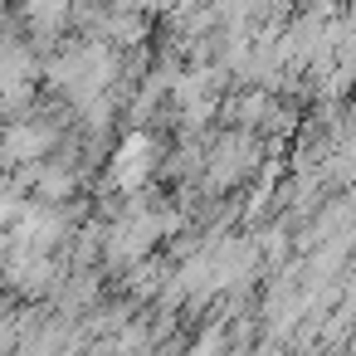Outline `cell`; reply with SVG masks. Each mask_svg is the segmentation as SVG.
I'll return each instance as SVG.
<instances>
[{
	"mask_svg": "<svg viewBox=\"0 0 356 356\" xmlns=\"http://www.w3.org/2000/svg\"><path fill=\"white\" fill-rule=\"evenodd\" d=\"M49 142H54V132H49V127H20V132H10L6 156H40Z\"/></svg>",
	"mask_w": 356,
	"mask_h": 356,
	"instance_id": "cell-2",
	"label": "cell"
},
{
	"mask_svg": "<svg viewBox=\"0 0 356 356\" xmlns=\"http://www.w3.org/2000/svg\"><path fill=\"white\" fill-rule=\"evenodd\" d=\"M147 166H152V142H147V137H127V147H122L118 161H113V176H118L122 186H142Z\"/></svg>",
	"mask_w": 356,
	"mask_h": 356,
	"instance_id": "cell-1",
	"label": "cell"
}]
</instances>
